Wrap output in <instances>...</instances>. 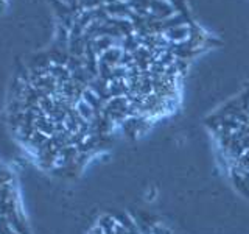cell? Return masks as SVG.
Returning <instances> with one entry per match:
<instances>
[{"instance_id": "1", "label": "cell", "mask_w": 249, "mask_h": 234, "mask_svg": "<svg viewBox=\"0 0 249 234\" xmlns=\"http://www.w3.org/2000/svg\"><path fill=\"white\" fill-rule=\"evenodd\" d=\"M6 218H8V222H10L13 231H16L18 234H31V231L28 228V223L25 220V217H23V213L20 208L18 211H14V213L10 214Z\"/></svg>"}, {"instance_id": "2", "label": "cell", "mask_w": 249, "mask_h": 234, "mask_svg": "<svg viewBox=\"0 0 249 234\" xmlns=\"http://www.w3.org/2000/svg\"><path fill=\"white\" fill-rule=\"evenodd\" d=\"M97 225L100 226L101 231H103L105 234H115V228H117V225H119V222H117L115 217L105 214V215H101L98 218Z\"/></svg>"}, {"instance_id": "3", "label": "cell", "mask_w": 249, "mask_h": 234, "mask_svg": "<svg viewBox=\"0 0 249 234\" xmlns=\"http://www.w3.org/2000/svg\"><path fill=\"white\" fill-rule=\"evenodd\" d=\"M14 181V174L8 169L6 166H0V187H3L8 183H13Z\"/></svg>"}, {"instance_id": "4", "label": "cell", "mask_w": 249, "mask_h": 234, "mask_svg": "<svg viewBox=\"0 0 249 234\" xmlns=\"http://www.w3.org/2000/svg\"><path fill=\"white\" fill-rule=\"evenodd\" d=\"M232 164H237V166H240L241 169H245V170L249 172V150H246L235 162H232ZM229 166H231V164H229Z\"/></svg>"}, {"instance_id": "5", "label": "cell", "mask_w": 249, "mask_h": 234, "mask_svg": "<svg viewBox=\"0 0 249 234\" xmlns=\"http://www.w3.org/2000/svg\"><path fill=\"white\" fill-rule=\"evenodd\" d=\"M150 228H151L153 234H175L170 228H167V226L162 223H154L153 226H150Z\"/></svg>"}, {"instance_id": "6", "label": "cell", "mask_w": 249, "mask_h": 234, "mask_svg": "<svg viewBox=\"0 0 249 234\" xmlns=\"http://www.w3.org/2000/svg\"><path fill=\"white\" fill-rule=\"evenodd\" d=\"M142 234H153V233H151V228H148V230H143V231H142Z\"/></svg>"}, {"instance_id": "7", "label": "cell", "mask_w": 249, "mask_h": 234, "mask_svg": "<svg viewBox=\"0 0 249 234\" xmlns=\"http://www.w3.org/2000/svg\"><path fill=\"white\" fill-rule=\"evenodd\" d=\"M11 234H18V233H16V231H13V233H11Z\"/></svg>"}]
</instances>
